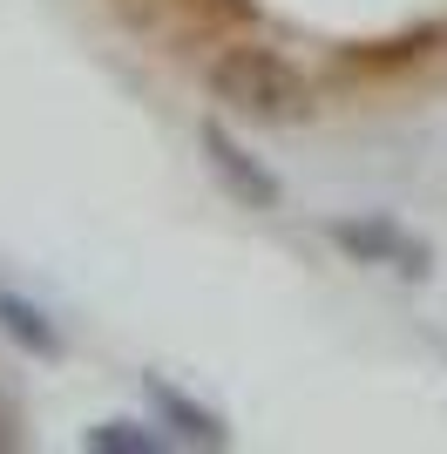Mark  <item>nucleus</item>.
Listing matches in <instances>:
<instances>
[{
	"instance_id": "f257e3e1",
	"label": "nucleus",
	"mask_w": 447,
	"mask_h": 454,
	"mask_svg": "<svg viewBox=\"0 0 447 454\" xmlns=\"http://www.w3.org/2000/svg\"><path fill=\"white\" fill-rule=\"evenodd\" d=\"M210 95L244 122H298L312 109V89L278 48H217L204 68Z\"/></svg>"
},
{
	"instance_id": "f03ea898",
	"label": "nucleus",
	"mask_w": 447,
	"mask_h": 454,
	"mask_svg": "<svg viewBox=\"0 0 447 454\" xmlns=\"http://www.w3.org/2000/svg\"><path fill=\"white\" fill-rule=\"evenodd\" d=\"M325 238H333L353 265L393 271V278H427L434 271V245L420 231H407L387 210H353V217H325Z\"/></svg>"
},
{
	"instance_id": "7ed1b4c3",
	"label": "nucleus",
	"mask_w": 447,
	"mask_h": 454,
	"mask_svg": "<svg viewBox=\"0 0 447 454\" xmlns=\"http://www.w3.org/2000/svg\"><path fill=\"white\" fill-rule=\"evenodd\" d=\"M197 143H204V163H210V176L224 184V197L231 204H244V210H278V176L264 170V156H251L238 143V136L224 129V122H204L197 129Z\"/></svg>"
},
{
	"instance_id": "20e7f679",
	"label": "nucleus",
	"mask_w": 447,
	"mask_h": 454,
	"mask_svg": "<svg viewBox=\"0 0 447 454\" xmlns=\"http://www.w3.org/2000/svg\"><path fill=\"white\" fill-rule=\"evenodd\" d=\"M143 400H149V420L169 434V448H224V441H231V427L210 414L204 400H190L169 373H149L143 380Z\"/></svg>"
},
{
	"instance_id": "39448f33",
	"label": "nucleus",
	"mask_w": 447,
	"mask_h": 454,
	"mask_svg": "<svg viewBox=\"0 0 447 454\" xmlns=\"http://www.w3.org/2000/svg\"><path fill=\"white\" fill-rule=\"evenodd\" d=\"M0 340L20 346L27 360H61V325L35 299H20L14 285H0Z\"/></svg>"
},
{
	"instance_id": "423d86ee",
	"label": "nucleus",
	"mask_w": 447,
	"mask_h": 454,
	"mask_svg": "<svg viewBox=\"0 0 447 454\" xmlns=\"http://www.w3.org/2000/svg\"><path fill=\"white\" fill-rule=\"evenodd\" d=\"M82 448H95V454H163L169 434L163 427H136V420H102V427L82 434Z\"/></svg>"
},
{
	"instance_id": "0eeeda50",
	"label": "nucleus",
	"mask_w": 447,
	"mask_h": 454,
	"mask_svg": "<svg viewBox=\"0 0 447 454\" xmlns=\"http://www.w3.org/2000/svg\"><path fill=\"white\" fill-rule=\"evenodd\" d=\"M0 448H14V420L0 414Z\"/></svg>"
}]
</instances>
